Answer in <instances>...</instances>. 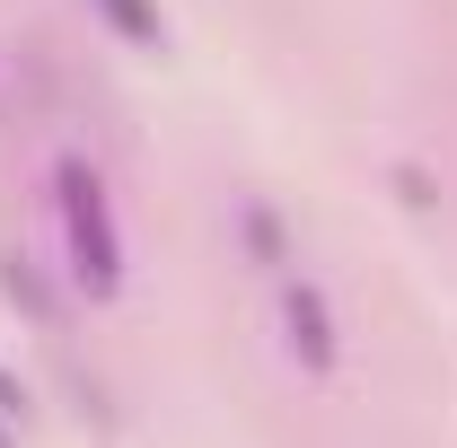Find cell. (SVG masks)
<instances>
[{"mask_svg": "<svg viewBox=\"0 0 457 448\" xmlns=\"http://www.w3.org/2000/svg\"><path fill=\"white\" fill-rule=\"evenodd\" d=\"M282 343H290V361H299V378H317V387L343 369V335H335L326 281H308V273L282 281Z\"/></svg>", "mask_w": 457, "mask_h": 448, "instance_id": "2", "label": "cell"}, {"mask_svg": "<svg viewBox=\"0 0 457 448\" xmlns=\"http://www.w3.org/2000/svg\"><path fill=\"white\" fill-rule=\"evenodd\" d=\"M0 299H9L27 326H54V281H45V264H36V255H18V246L0 255Z\"/></svg>", "mask_w": 457, "mask_h": 448, "instance_id": "5", "label": "cell"}, {"mask_svg": "<svg viewBox=\"0 0 457 448\" xmlns=\"http://www.w3.org/2000/svg\"><path fill=\"white\" fill-rule=\"evenodd\" d=\"M9 440H18V422H0V448H9Z\"/></svg>", "mask_w": 457, "mask_h": 448, "instance_id": "8", "label": "cell"}, {"mask_svg": "<svg viewBox=\"0 0 457 448\" xmlns=\"http://www.w3.org/2000/svg\"><path fill=\"white\" fill-rule=\"evenodd\" d=\"M27 413H36V395H27L9 369H0V422H18V431H27Z\"/></svg>", "mask_w": 457, "mask_h": 448, "instance_id": "6", "label": "cell"}, {"mask_svg": "<svg viewBox=\"0 0 457 448\" xmlns=\"http://www.w3.org/2000/svg\"><path fill=\"white\" fill-rule=\"evenodd\" d=\"M54 220H62V255H71V290L88 308H106L114 290H123V228H114L106 176L88 168L79 150L54 159Z\"/></svg>", "mask_w": 457, "mask_h": 448, "instance_id": "1", "label": "cell"}, {"mask_svg": "<svg viewBox=\"0 0 457 448\" xmlns=\"http://www.w3.org/2000/svg\"><path fill=\"white\" fill-rule=\"evenodd\" d=\"M396 185H404V203H413V212H431V203H440V194H431V176H422V168H396Z\"/></svg>", "mask_w": 457, "mask_h": 448, "instance_id": "7", "label": "cell"}, {"mask_svg": "<svg viewBox=\"0 0 457 448\" xmlns=\"http://www.w3.org/2000/svg\"><path fill=\"white\" fill-rule=\"evenodd\" d=\"M237 246H246V264H255V273H290V228H282V212H273L264 194H246V203H237Z\"/></svg>", "mask_w": 457, "mask_h": 448, "instance_id": "3", "label": "cell"}, {"mask_svg": "<svg viewBox=\"0 0 457 448\" xmlns=\"http://www.w3.org/2000/svg\"><path fill=\"white\" fill-rule=\"evenodd\" d=\"M97 18H106L114 45H132V54H168V18H159V0H88Z\"/></svg>", "mask_w": 457, "mask_h": 448, "instance_id": "4", "label": "cell"}]
</instances>
